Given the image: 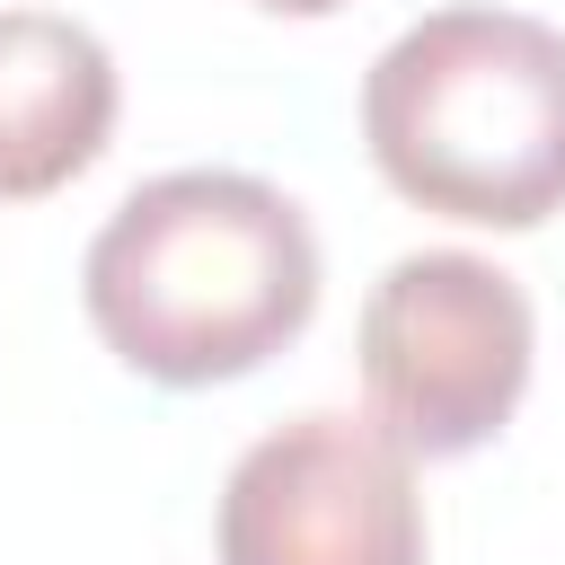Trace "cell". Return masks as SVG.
Instances as JSON below:
<instances>
[{
    "label": "cell",
    "mask_w": 565,
    "mask_h": 565,
    "mask_svg": "<svg viewBox=\"0 0 565 565\" xmlns=\"http://www.w3.org/2000/svg\"><path fill=\"white\" fill-rule=\"evenodd\" d=\"M106 353L159 388H212L274 362L318 309V238L300 203L238 168L132 185L79 256Z\"/></svg>",
    "instance_id": "6da1fadb"
},
{
    "label": "cell",
    "mask_w": 565,
    "mask_h": 565,
    "mask_svg": "<svg viewBox=\"0 0 565 565\" xmlns=\"http://www.w3.org/2000/svg\"><path fill=\"white\" fill-rule=\"evenodd\" d=\"M380 177L468 230H539L565 203V26L433 9L362 79Z\"/></svg>",
    "instance_id": "7a4b0ae2"
},
{
    "label": "cell",
    "mask_w": 565,
    "mask_h": 565,
    "mask_svg": "<svg viewBox=\"0 0 565 565\" xmlns=\"http://www.w3.org/2000/svg\"><path fill=\"white\" fill-rule=\"evenodd\" d=\"M530 291L468 247H415L362 300V388L415 459L486 450L530 388Z\"/></svg>",
    "instance_id": "3957f363"
},
{
    "label": "cell",
    "mask_w": 565,
    "mask_h": 565,
    "mask_svg": "<svg viewBox=\"0 0 565 565\" xmlns=\"http://www.w3.org/2000/svg\"><path fill=\"white\" fill-rule=\"evenodd\" d=\"M212 547L221 565H424L415 450L380 415H291L238 450Z\"/></svg>",
    "instance_id": "277c9868"
},
{
    "label": "cell",
    "mask_w": 565,
    "mask_h": 565,
    "mask_svg": "<svg viewBox=\"0 0 565 565\" xmlns=\"http://www.w3.org/2000/svg\"><path fill=\"white\" fill-rule=\"evenodd\" d=\"M115 132V53L62 9H0V203L71 185Z\"/></svg>",
    "instance_id": "5b68a950"
},
{
    "label": "cell",
    "mask_w": 565,
    "mask_h": 565,
    "mask_svg": "<svg viewBox=\"0 0 565 565\" xmlns=\"http://www.w3.org/2000/svg\"><path fill=\"white\" fill-rule=\"evenodd\" d=\"M256 9H282V18H327V9H344V0H256Z\"/></svg>",
    "instance_id": "8992f818"
}]
</instances>
